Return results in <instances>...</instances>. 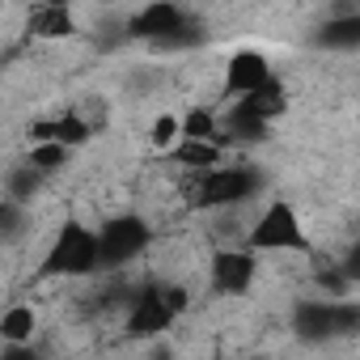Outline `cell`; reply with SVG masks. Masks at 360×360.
Returning a JSON list of instances; mask_svg holds the SVG:
<instances>
[{"mask_svg":"<svg viewBox=\"0 0 360 360\" xmlns=\"http://www.w3.org/2000/svg\"><path fill=\"white\" fill-rule=\"evenodd\" d=\"M98 271V233L85 229L81 221H64V229L56 233L43 276H89Z\"/></svg>","mask_w":360,"mask_h":360,"instance_id":"1","label":"cell"},{"mask_svg":"<svg viewBox=\"0 0 360 360\" xmlns=\"http://www.w3.org/2000/svg\"><path fill=\"white\" fill-rule=\"evenodd\" d=\"M187 305H191L187 288H178V284H153V288H144L136 297V305L127 314V330L131 335H157L178 314H187Z\"/></svg>","mask_w":360,"mask_h":360,"instance_id":"2","label":"cell"},{"mask_svg":"<svg viewBox=\"0 0 360 360\" xmlns=\"http://www.w3.org/2000/svg\"><path fill=\"white\" fill-rule=\"evenodd\" d=\"M250 250H309L292 204H284V200L267 204V212L250 229Z\"/></svg>","mask_w":360,"mask_h":360,"instance_id":"3","label":"cell"},{"mask_svg":"<svg viewBox=\"0 0 360 360\" xmlns=\"http://www.w3.org/2000/svg\"><path fill=\"white\" fill-rule=\"evenodd\" d=\"M250 191H259V174L246 169V165H225V169H208L204 183L195 187V204L200 208H229V204H242Z\"/></svg>","mask_w":360,"mask_h":360,"instance_id":"4","label":"cell"},{"mask_svg":"<svg viewBox=\"0 0 360 360\" xmlns=\"http://www.w3.org/2000/svg\"><path fill=\"white\" fill-rule=\"evenodd\" d=\"M148 246V225L140 217H119L98 233V267H123Z\"/></svg>","mask_w":360,"mask_h":360,"instance_id":"5","label":"cell"},{"mask_svg":"<svg viewBox=\"0 0 360 360\" xmlns=\"http://www.w3.org/2000/svg\"><path fill=\"white\" fill-rule=\"evenodd\" d=\"M255 284V255L250 250H217L212 255V288L217 292H246Z\"/></svg>","mask_w":360,"mask_h":360,"instance_id":"6","label":"cell"},{"mask_svg":"<svg viewBox=\"0 0 360 360\" xmlns=\"http://www.w3.org/2000/svg\"><path fill=\"white\" fill-rule=\"evenodd\" d=\"M271 77V68H267V60L259 56V51H238L229 64H225V94L229 98H242V94H250L255 85H263Z\"/></svg>","mask_w":360,"mask_h":360,"instance_id":"7","label":"cell"},{"mask_svg":"<svg viewBox=\"0 0 360 360\" xmlns=\"http://www.w3.org/2000/svg\"><path fill=\"white\" fill-rule=\"evenodd\" d=\"M284 106H288V94H284V85H280L276 77H267L263 85H255L250 94H242L233 110H238V115H246V119H259V123H267V119L284 115Z\"/></svg>","mask_w":360,"mask_h":360,"instance_id":"8","label":"cell"},{"mask_svg":"<svg viewBox=\"0 0 360 360\" xmlns=\"http://www.w3.org/2000/svg\"><path fill=\"white\" fill-rule=\"evenodd\" d=\"M183 22H187V18H183V9H178V5H169V0H157V5H148V9H140V13L131 18V34H136V39L161 43L165 34H174Z\"/></svg>","mask_w":360,"mask_h":360,"instance_id":"9","label":"cell"},{"mask_svg":"<svg viewBox=\"0 0 360 360\" xmlns=\"http://www.w3.org/2000/svg\"><path fill=\"white\" fill-rule=\"evenodd\" d=\"M34 39H68L77 34V18H72V5L68 0H47L30 13V26H26Z\"/></svg>","mask_w":360,"mask_h":360,"instance_id":"10","label":"cell"},{"mask_svg":"<svg viewBox=\"0 0 360 360\" xmlns=\"http://www.w3.org/2000/svg\"><path fill=\"white\" fill-rule=\"evenodd\" d=\"M356 322V309L347 305V309H335V305H301L297 309V326H301V335H326V330H335V326H352Z\"/></svg>","mask_w":360,"mask_h":360,"instance_id":"11","label":"cell"},{"mask_svg":"<svg viewBox=\"0 0 360 360\" xmlns=\"http://www.w3.org/2000/svg\"><path fill=\"white\" fill-rule=\"evenodd\" d=\"M34 136H39V140H60V144L77 148V144H85V140H89V119H81V115H60V119L39 123V127H34Z\"/></svg>","mask_w":360,"mask_h":360,"instance_id":"12","label":"cell"},{"mask_svg":"<svg viewBox=\"0 0 360 360\" xmlns=\"http://www.w3.org/2000/svg\"><path fill=\"white\" fill-rule=\"evenodd\" d=\"M174 161H183L191 169H212L221 161V148L212 140H183V144L174 148Z\"/></svg>","mask_w":360,"mask_h":360,"instance_id":"13","label":"cell"},{"mask_svg":"<svg viewBox=\"0 0 360 360\" xmlns=\"http://www.w3.org/2000/svg\"><path fill=\"white\" fill-rule=\"evenodd\" d=\"M30 335H34V309H30V305H13L5 318H0V339L26 343Z\"/></svg>","mask_w":360,"mask_h":360,"instance_id":"14","label":"cell"},{"mask_svg":"<svg viewBox=\"0 0 360 360\" xmlns=\"http://www.w3.org/2000/svg\"><path fill=\"white\" fill-rule=\"evenodd\" d=\"M178 131H183V140H212L217 119H212V110L195 106V110H187L183 119H178Z\"/></svg>","mask_w":360,"mask_h":360,"instance_id":"15","label":"cell"},{"mask_svg":"<svg viewBox=\"0 0 360 360\" xmlns=\"http://www.w3.org/2000/svg\"><path fill=\"white\" fill-rule=\"evenodd\" d=\"M64 161H68V144H60V140H39V144L30 148V165H34L39 174L60 169Z\"/></svg>","mask_w":360,"mask_h":360,"instance_id":"16","label":"cell"},{"mask_svg":"<svg viewBox=\"0 0 360 360\" xmlns=\"http://www.w3.org/2000/svg\"><path fill=\"white\" fill-rule=\"evenodd\" d=\"M322 43H330V47H356L360 43V18H343V22H330L326 26V34H322Z\"/></svg>","mask_w":360,"mask_h":360,"instance_id":"17","label":"cell"},{"mask_svg":"<svg viewBox=\"0 0 360 360\" xmlns=\"http://www.w3.org/2000/svg\"><path fill=\"white\" fill-rule=\"evenodd\" d=\"M174 136H178V119H174V115H161V119L153 123V131H148V140H153L157 148H169Z\"/></svg>","mask_w":360,"mask_h":360,"instance_id":"18","label":"cell"}]
</instances>
